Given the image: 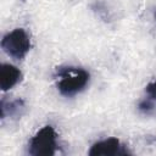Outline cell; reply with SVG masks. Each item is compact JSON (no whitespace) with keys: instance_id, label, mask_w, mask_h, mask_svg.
I'll return each instance as SVG.
<instances>
[{"instance_id":"cell-1","label":"cell","mask_w":156,"mask_h":156,"mask_svg":"<svg viewBox=\"0 0 156 156\" xmlns=\"http://www.w3.org/2000/svg\"><path fill=\"white\" fill-rule=\"evenodd\" d=\"M89 73L78 67H66L58 71L57 89L65 96H73L80 93L89 82Z\"/></svg>"},{"instance_id":"cell-2","label":"cell","mask_w":156,"mask_h":156,"mask_svg":"<svg viewBox=\"0 0 156 156\" xmlns=\"http://www.w3.org/2000/svg\"><path fill=\"white\" fill-rule=\"evenodd\" d=\"M57 150V134L51 126L39 129L30 139L28 151L33 156H52Z\"/></svg>"},{"instance_id":"cell-3","label":"cell","mask_w":156,"mask_h":156,"mask_svg":"<svg viewBox=\"0 0 156 156\" xmlns=\"http://www.w3.org/2000/svg\"><path fill=\"white\" fill-rule=\"evenodd\" d=\"M1 48L12 58L21 60L28 54L30 49V40L24 29L16 28L2 38Z\"/></svg>"},{"instance_id":"cell-6","label":"cell","mask_w":156,"mask_h":156,"mask_svg":"<svg viewBox=\"0 0 156 156\" xmlns=\"http://www.w3.org/2000/svg\"><path fill=\"white\" fill-rule=\"evenodd\" d=\"M145 91H146V94H147V96L151 101H156V80L149 83L146 85Z\"/></svg>"},{"instance_id":"cell-4","label":"cell","mask_w":156,"mask_h":156,"mask_svg":"<svg viewBox=\"0 0 156 156\" xmlns=\"http://www.w3.org/2000/svg\"><path fill=\"white\" fill-rule=\"evenodd\" d=\"M127 150L117 138H107L95 143L89 150L90 156H117L126 155Z\"/></svg>"},{"instance_id":"cell-5","label":"cell","mask_w":156,"mask_h":156,"mask_svg":"<svg viewBox=\"0 0 156 156\" xmlns=\"http://www.w3.org/2000/svg\"><path fill=\"white\" fill-rule=\"evenodd\" d=\"M22 73L21 71L11 65V63H2L0 67V88L2 91H7L12 89L20 80Z\"/></svg>"}]
</instances>
